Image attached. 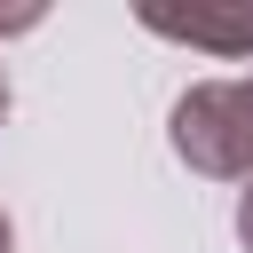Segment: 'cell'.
<instances>
[{"instance_id":"obj_1","label":"cell","mask_w":253,"mask_h":253,"mask_svg":"<svg viewBox=\"0 0 253 253\" xmlns=\"http://www.w3.org/2000/svg\"><path fill=\"white\" fill-rule=\"evenodd\" d=\"M174 158L213 182H253V79H198L174 103Z\"/></svg>"},{"instance_id":"obj_2","label":"cell","mask_w":253,"mask_h":253,"mask_svg":"<svg viewBox=\"0 0 253 253\" xmlns=\"http://www.w3.org/2000/svg\"><path fill=\"white\" fill-rule=\"evenodd\" d=\"M142 32L158 40H182V47H206V55H253V0H142L134 8Z\"/></svg>"},{"instance_id":"obj_3","label":"cell","mask_w":253,"mask_h":253,"mask_svg":"<svg viewBox=\"0 0 253 253\" xmlns=\"http://www.w3.org/2000/svg\"><path fill=\"white\" fill-rule=\"evenodd\" d=\"M40 24V8H0V32H32Z\"/></svg>"},{"instance_id":"obj_4","label":"cell","mask_w":253,"mask_h":253,"mask_svg":"<svg viewBox=\"0 0 253 253\" xmlns=\"http://www.w3.org/2000/svg\"><path fill=\"white\" fill-rule=\"evenodd\" d=\"M237 237H245V253H253V182H245V198H237Z\"/></svg>"},{"instance_id":"obj_5","label":"cell","mask_w":253,"mask_h":253,"mask_svg":"<svg viewBox=\"0 0 253 253\" xmlns=\"http://www.w3.org/2000/svg\"><path fill=\"white\" fill-rule=\"evenodd\" d=\"M0 253H16V229H8V213H0Z\"/></svg>"},{"instance_id":"obj_6","label":"cell","mask_w":253,"mask_h":253,"mask_svg":"<svg viewBox=\"0 0 253 253\" xmlns=\"http://www.w3.org/2000/svg\"><path fill=\"white\" fill-rule=\"evenodd\" d=\"M0 119H8V71H0Z\"/></svg>"}]
</instances>
